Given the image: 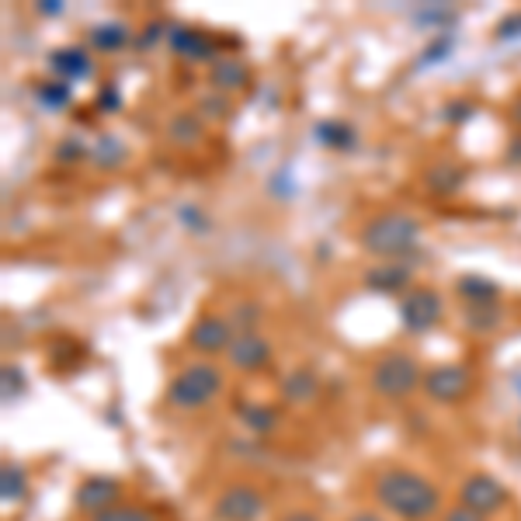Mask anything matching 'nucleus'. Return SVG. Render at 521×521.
Wrapping results in <instances>:
<instances>
[{
    "mask_svg": "<svg viewBox=\"0 0 521 521\" xmlns=\"http://www.w3.org/2000/svg\"><path fill=\"white\" fill-rule=\"evenodd\" d=\"M376 501L403 521H424L442 508V494L424 476L410 473V469H386V473H379Z\"/></svg>",
    "mask_w": 521,
    "mask_h": 521,
    "instance_id": "obj_1",
    "label": "nucleus"
},
{
    "mask_svg": "<svg viewBox=\"0 0 521 521\" xmlns=\"http://www.w3.org/2000/svg\"><path fill=\"white\" fill-rule=\"evenodd\" d=\"M421 226L417 219L403 216V212H383V216L369 219V226L362 230V247L376 258H396V254L414 251Z\"/></svg>",
    "mask_w": 521,
    "mask_h": 521,
    "instance_id": "obj_2",
    "label": "nucleus"
},
{
    "mask_svg": "<svg viewBox=\"0 0 521 521\" xmlns=\"http://www.w3.org/2000/svg\"><path fill=\"white\" fill-rule=\"evenodd\" d=\"M223 390V372L209 362H192L171 379L167 386V403L178 410H198L212 403Z\"/></svg>",
    "mask_w": 521,
    "mask_h": 521,
    "instance_id": "obj_3",
    "label": "nucleus"
},
{
    "mask_svg": "<svg viewBox=\"0 0 521 521\" xmlns=\"http://www.w3.org/2000/svg\"><path fill=\"white\" fill-rule=\"evenodd\" d=\"M417 386H424V372H421V365H417V358L403 355V351L383 355L376 362V369H372V390L379 396H386V400L410 396Z\"/></svg>",
    "mask_w": 521,
    "mask_h": 521,
    "instance_id": "obj_4",
    "label": "nucleus"
},
{
    "mask_svg": "<svg viewBox=\"0 0 521 521\" xmlns=\"http://www.w3.org/2000/svg\"><path fill=\"white\" fill-rule=\"evenodd\" d=\"M216 521H258L264 515V494L251 483H233L212 504Z\"/></svg>",
    "mask_w": 521,
    "mask_h": 521,
    "instance_id": "obj_5",
    "label": "nucleus"
},
{
    "mask_svg": "<svg viewBox=\"0 0 521 521\" xmlns=\"http://www.w3.org/2000/svg\"><path fill=\"white\" fill-rule=\"evenodd\" d=\"M445 317V306H442V296L435 289H407L400 299V320L407 330L421 334V330H431L438 327Z\"/></svg>",
    "mask_w": 521,
    "mask_h": 521,
    "instance_id": "obj_6",
    "label": "nucleus"
},
{
    "mask_svg": "<svg viewBox=\"0 0 521 521\" xmlns=\"http://www.w3.org/2000/svg\"><path fill=\"white\" fill-rule=\"evenodd\" d=\"M462 504H466L469 511H476V515H494V511H501L504 504H508V490L501 487V483L494 480V476L487 473H473L466 483H462L459 490Z\"/></svg>",
    "mask_w": 521,
    "mask_h": 521,
    "instance_id": "obj_7",
    "label": "nucleus"
},
{
    "mask_svg": "<svg viewBox=\"0 0 521 521\" xmlns=\"http://www.w3.org/2000/svg\"><path fill=\"white\" fill-rule=\"evenodd\" d=\"M469 386H473V376H469V369H462V365H435V369L424 376V393L438 403L462 400V396L469 393Z\"/></svg>",
    "mask_w": 521,
    "mask_h": 521,
    "instance_id": "obj_8",
    "label": "nucleus"
},
{
    "mask_svg": "<svg viewBox=\"0 0 521 521\" xmlns=\"http://www.w3.org/2000/svg\"><path fill=\"white\" fill-rule=\"evenodd\" d=\"M188 344L202 355H216V351H230L233 344V327L226 324L223 317H212V313H202L195 320L192 330H188Z\"/></svg>",
    "mask_w": 521,
    "mask_h": 521,
    "instance_id": "obj_9",
    "label": "nucleus"
},
{
    "mask_svg": "<svg viewBox=\"0 0 521 521\" xmlns=\"http://www.w3.org/2000/svg\"><path fill=\"white\" fill-rule=\"evenodd\" d=\"M226 355H230V362L237 365V369L254 372L271 358V344L264 341L261 334H254V330H240V334L233 337V344H230Z\"/></svg>",
    "mask_w": 521,
    "mask_h": 521,
    "instance_id": "obj_10",
    "label": "nucleus"
},
{
    "mask_svg": "<svg viewBox=\"0 0 521 521\" xmlns=\"http://www.w3.org/2000/svg\"><path fill=\"white\" fill-rule=\"evenodd\" d=\"M115 501H119V483L108 480V476H91V480H84L77 490V508L80 511H94V515H101V511L115 508Z\"/></svg>",
    "mask_w": 521,
    "mask_h": 521,
    "instance_id": "obj_11",
    "label": "nucleus"
},
{
    "mask_svg": "<svg viewBox=\"0 0 521 521\" xmlns=\"http://www.w3.org/2000/svg\"><path fill=\"white\" fill-rule=\"evenodd\" d=\"M247 80H251V70H247L240 60H233V56H219V60H212V66H209V84L216 87L219 94L240 91Z\"/></svg>",
    "mask_w": 521,
    "mask_h": 521,
    "instance_id": "obj_12",
    "label": "nucleus"
},
{
    "mask_svg": "<svg viewBox=\"0 0 521 521\" xmlns=\"http://www.w3.org/2000/svg\"><path fill=\"white\" fill-rule=\"evenodd\" d=\"M365 285L376 292H403L410 285V271L403 264H376L365 271Z\"/></svg>",
    "mask_w": 521,
    "mask_h": 521,
    "instance_id": "obj_13",
    "label": "nucleus"
},
{
    "mask_svg": "<svg viewBox=\"0 0 521 521\" xmlns=\"http://www.w3.org/2000/svg\"><path fill=\"white\" fill-rule=\"evenodd\" d=\"M49 63H53V70L60 73V77H66V84H73V80L91 73V60H87V53H80V49H56Z\"/></svg>",
    "mask_w": 521,
    "mask_h": 521,
    "instance_id": "obj_14",
    "label": "nucleus"
},
{
    "mask_svg": "<svg viewBox=\"0 0 521 521\" xmlns=\"http://www.w3.org/2000/svg\"><path fill=\"white\" fill-rule=\"evenodd\" d=\"M171 46L178 49L181 56H188V60H205V56L212 53V42L205 39L202 32H192V28H174Z\"/></svg>",
    "mask_w": 521,
    "mask_h": 521,
    "instance_id": "obj_15",
    "label": "nucleus"
},
{
    "mask_svg": "<svg viewBox=\"0 0 521 521\" xmlns=\"http://www.w3.org/2000/svg\"><path fill=\"white\" fill-rule=\"evenodd\" d=\"M317 390H320V386H317V376H313L310 369H299V372H292V376L282 383L285 400H296V403L313 400V393H317Z\"/></svg>",
    "mask_w": 521,
    "mask_h": 521,
    "instance_id": "obj_16",
    "label": "nucleus"
},
{
    "mask_svg": "<svg viewBox=\"0 0 521 521\" xmlns=\"http://www.w3.org/2000/svg\"><path fill=\"white\" fill-rule=\"evenodd\" d=\"M459 292L469 299V303H487V299L497 296V285L490 282V278L466 275V278H459Z\"/></svg>",
    "mask_w": 521,
    "mask_h": 521,
    "instance_id": "obj_17",
    "label": "nucleus"
},
{
    "mask_svg": "<svg viewBox=\"0 0 521 521\" xmlns=\"http://www.w3.org/2000/svg\"><path fill=\"white\" fill-rule=\"evenodd\" d=\"M91 42L98 49H122L129 42V32L122 25H98V28H91Z\"/></svg>",
    "mask_w": 521,
    "mask_h": 521,
    "instance_id": "obj_18",
    "label": "nucleus"
},
{
    "mask_svg": "<svg viewBox=\"0 0 521 521\" xmlns=\"http://www.w3.org/2000/svg\"><path fill=\"white\" fill-rule=\"evenodd\" d=\"M466 320L473 330H494L501 324V310H497V306H487V303H469Z\"/></svg>",
    "mask_w": 521,
    "mask_h": 521,
    "instance_id": "obj_19",
    "label": "nucleus"
},
{
    "mask_svg": "<svg viewBox=\"0 0 521 521\" xmlns=\"http://www.w3.org/2000/svg\"><path fill=\"white\" fill-rule=\"evenodd\" d=\"M167 136H171L174 143H195V139L202 136V122H198L195 115H178V119L167 126Z\"/></svg>",
    "mask_w": 521,
    "mask_h": 521,
    "instance_id": "obj_20",
    "label": "nucleus"
},
{
    "mask_svg": "<svg viewBox=\"0 0 521 521\" xmlns=\"http://www.w3.org/2000/svg\"><path fill=\"white\" fill-rule=\"evenodd\" d=\"M91 521H157L146 508H136V504H115V508L101 511Z\"/></svg>",
    "mask_w": 521,
    "mask_h": 521,
    "instance_id": "obj_21",
    "label": "nucleus"
},
{
    "mask_svg": "<svg viewBox=\"0 0 521 521\" xmlns=\"http://www.w3.org/2000/svg\"><path fill=\"white\" fill-rule=\"evenodd\" d=\"M91 157L98 160L101 167H115L122 157H126V150H122V143H119V139H112V136H108V139H101V143L94 146V150H91Z\"/></svg>",
    "mask_w": 521,
    "mask_h": 521,
    "instance_id": "obj_22",
    "label": "nucleus"
},
{
    "mask_svg": "<svg viewBox=\"0 0 521 521\" xmlns=\"http://www.w3.org/2000/svg\"><path fill=\"white\" fill-rule=\"evenodd\" d=\"M317 139H324L327 146L344 150V146H351V129L341 126V122H324V126H317Z\"/></svg>",
    "mask_w": 521,
    "mask_h": 521,
    "instance_id": "obj_23",
    "label": "nucleus"
},
{
    "mask_svg": "<svg viewBox=\"0 0 521 521\" xmlns=\"http://www.w3.org/2000/svg\"><path fill=\"white\" fill-rule=\"evenodd\" d=\"M25 494V473L18 466H4V501H18Z\"/></svg>",
    "mask_w": 521,
    "mask_h": 521,
    "instance_id": "obj_24",
    "label": "nucleus"
},
{
    "mask_svg": "<svg viewBox=\"0 0 521 521\" xmlns=\"http://www.w3.org/2000/svg\"><path fill=\"white\" fill-rule=\"evenodd\" d=\"M39 101H46V105H53V108L66 105V101H70V84H42Z\"/></svg>",
    "mask_w": 521,
    "mask_h": 521,
    "instance_id": "obj_25",
    "label": "nucleus"
},
{
    "mask_svg": "<svg viewBox=\"0 0 521 521\" xmlns=\"http://www.w3.org/2000/svg\"><path fill=\"white\" fill-rule=\"evenodd\" d=\"M518 35H521V11L497 25V39H518Z\"/></svg>",
    "mask_w": 521,
    "mask_h": 521,
    "instance_id": "obj_26",
    "label": "nucleus"
},
{
    "mask_svg": "<svg viewBox=\"0 0 521 521\" xmlns=\"http://www.w3.org/2000/svg\"><path fill=\"white\" fill-rule=\"evenodd\" d=\"M442 521H487V518L476 515V511H469L466 504H456V508L445 511V518H442Z\"/></svg>",
    "mask_w": 521,
    "mask_h": 521,
    "instance_id": "obj_27",
    "label": "nucleus"
},
{
    "mask_svg": "<svg viewBox=\"0 0 521 521\" xmlns=\"http://www.w3.org/2000/svg\"><path fill=\"white\" fill-rule=\"evenodd\" d=\"M247 424H251V428H271L275 414H271V410H247Z\"/></svg>",
    "mask_w": 521,
    "mask_h": 521,
    "instance_id": "obj_28",
    "label": "nucleus"
},
{
    "mask_svg": "<svg viewBox=\"0 0 521 521\" xmlns=\"http://www.w3.org/2000/svg\"><path fill=\"white\" fill-rule=\"evenodd\" d=\"M63 143L66 146H60V153H56L60 160H66V157H70V160L84 157V146H80V139H63Z\"/></svg>",
    "mask_w": 521,
    "mask_h": 521,
    "instance_id": "obj_29",
    "label": "nucleus"
},
{
    "mask_svg": "<svg viewBox=\"0 0 521 521\" xmlns=\"http://www.w3.org/2000/svg\"><path fill=\"white\" fill-rule=\"evenodd\" d=\"M282 521H320V518L310 515V511H292V515H285Z\"/></svg>",
    "mask_w": 521,
    "mask_h": 521,
    "instance_id": "obj_30",
    "label": "nucleus"
},
{
    "mask_svg": "<svg viewBox=\"0 0 521 521\" xmlns=\"http://www.w3.org/2000/svg\"><path fill=\"white\" fill-rule=\"evenodd\" d=\"M205 112H226V105H223V101H205Z\"/></svg>",
    "mask_w": 521,
    "mask_h": 521,
    "instance_id": "obj_31",
    "label": "nucleus"
},
{
    "mask_svg": "<svg viewBox=\"0 0 521 521\" xmlns=\"http://www.w3.org/2000/svg\"><path fill=\"white\" fill-rule=\"evenodd\" d=\"M511 119H515V122H518V126H521V98L515 101V108H511Z\"/></svg>",
    "mask_w": 521,
    "mask_h": 521,
    "instance_id": "obj_32",
    "label": "nucleus"
},
{
    "mask_svg": "<svg viewBox=\"0 0 521 521\" xmlns=\"http://www.w3.org/2000/svg\"><path fill=\"white\" fill-rule=\"evenodd\" d=\"M39 11H49V14H60V4H56V0H49L46 7H39Z\"/></svg>",
    "mask_w": 521,
    "mask_h": 521,
    "instance_id": "obj_33",
    "label": "nucleus"
},
{
    "mask_svg": "<svg viewBox=\"0 0 521 521\" xmlns=\"http://www.w3.org/2000/svg\"><path fill=\"white\" fill-rule=\"evenodd\" d=\"M351 521H383V518H376V515H369V511H362V515H355Z\"/></svg>",
    "mask_w": 521,
    "mask_h": 521,
    "instance_id": "obj_34",
    "label": "nucleus"
}]
</instances>
